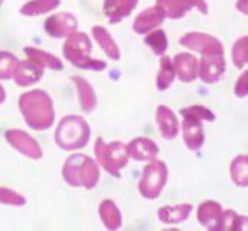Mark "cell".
<instances>
[{"instance_id": "15", "label": "cell", "mask_w": 248, "mask_h": 231, "mask_svg": "<svg viewBox=\"0 0 248 231\" xmlns=\"http://www.w3.org/2000/svg\"><path fill=\"white\" fill-rule=\"evenodd\" d=\"M155 116L161 136L165 141H172L180 132V125L175 113L167 105H158Z\"/></svg>"}, {"instance_id": "29", "label": "cell", "mask_w": 248, "mask_h": 231, "mask_svg": "<svg viewBox=\"0 0 248 231\" xmlns=\"http://www.w3.org/2000/svg\"><path fill=\"white\" fill-rule=\"evenodd\" d=\"M145 43L152 49L156 56H164L168 49V38L164 30H154L145 37Z\"/></svg>"}, {"instance_id": "20", "label": "cell", "mask_w": 248, "mask_h": 231, "mask_svg": "<svg viewBox=\"0 0 248 231\" xmlns=\"http://www.w3.org/2000/svg\"><path fill=\"white\" fill-rule=\"evenodd\" d=\"M193 211L191 203H178V205H167L158 209V218L161 222L168 225H177L188 219Z\"/></svg>"}, {"instance_id": "10", "label": "cell", "mask_w": 248, "mask_h": 231, "mask_svg": "<svg viewBox=\"0 0 248 231\" xmlns=\"http://www.w3.org/2000/svg\"><path fill=\"white\" fill-rule=\"evenodd\" d=\"M156 5L162 8L165 18L170 19H181L193 8H196L203 15H207L209 12L206 0H156Z\"/></svg>"}, {"instance_id": "9", "label": "cell", "mask_w": 248, "mask_h": 231, "mask_svg": "<svg viewBox=\"0 0 248 231\" xmlns=\"http://www.w3.org/2000/svg\"><path fill=\"white\" fill-rule=\"evenodd\" d=\"M5 138L8 144L15 148L19 154L31 158V160H41L43 158V149L40 144L27 132L19 129H9L5 133Z\"/></svg>"}, {"instance_id": "35", "label": "cell", "mask_w": 248, "mask_h": 231, "mask_svg": "<svg viewBox=\"0 0 248 231\" xmlns=\"http://www.w3.org/2000/svg\"><path fill=\"white\" fill-rule=\"evenodd\" d=\"M236 9H238L242 15H247V14H248V0H238Z\"/></svg>"}, {"instance_id": "8", "label": "cell", "mask_w": 248, "mask_h": 231, "mask_svg": "<svg viewBox=\"0 0 248 231\" xmlns=\"http://www.w3.org/2000/svg\"><path fill=\"white\" fill-rule=\"evenodd\" d=\"M180 114L183 116V138L184 144L190 151H199L204 144V129H203V120L199 119L197 116L180 110Z\"/></svg>"}, {"instance_id": "12", "label": "cell", "mask_w": 248, "mask_h": 231, "mask_svg": "<svg viewBox=\"0 0 248 231\" xmlns=\"http://www.w3.org/2000/svg\"><path fill=\"white\" fill-rule=\"evenodd\" d=\"M78 28V19L69 12L53 14L44 22V30L51 38H64L75 33Z\"/></svg>"}, {"instance_id": "34", "label": "cell", "mask_w": 248, "mask_h": 231, "mask_svg": "<svg viewBox=\"0 0 248 231\" xmlns=\"http://www.w3.org/2000/svg\"><path fill=\"white\" fill-rule=\"evenodd\" d=\"M247 82H248V72L245 70V72L241 73V76L238 78V81H236V83L233 86V92H235V95L238 98H245L247 97V92H248Z\"/></svg>"}, {"instance_id": "16", "label": "cell", "mask_w": 248, "mask_h": 231, "mask_svg": "<svg viewBox=\"0 0 248 231\" xmlns=\"http://www.w3.org/2000/svg\"><path fill=\"white\" fill-rule=\"evenodd\" d=\"M138 3L139 0H104V14L109 24H118L135 11Z\"/></svg>"}, {"instance_id": "28", "label": "cell", "mask_w": 248, "mask_h": 231, "mask_svg": "<svg viewBox=\"0 0 248 231\" xmlns=\"http://www.w3.org/2000/svg\"><path fill=\"white\" fill-rule=\"evenodd\" d=\"M247 215H238L232 209L222 211L219 231H244L247 230Z\"/></svg>"}, {"instance_id": "27", "label": "cell", "mask_w": 248, "mask_h": 231, "mask_svg": "<svg viewBox=\"0 0 248 231\" xmlns=\"http://www.w3.org/2000/svg\"><path fill=\"white\" fill-rule=\"evenodd\" d=\"M175 79V72L172 66V59L170 56H161L159 59V72L156 76V88L159 91H167Z\"/></svg>"}, {"instance_id": "30", "label": "cell", "mask_w": 248, "mask_h": 231, "mask_svg": "<svg viewBox=\"0 0 248 231\" xmlns=\"http://www.w3.org/2000/svg\"><path fill=\"white\" fill-rule=\"evenodd\" d=\"M232 62L238 69H244L248 62V37L238 38L232 46Z\"/></svg>"}, {"instance_id": "2", "label": "cell", "mask_w": 248, "mask_h": 231, "mask_svg": "<svg viewBox=\"0 0 248 231\" xmlns=\"http://www.w3.org/2000/svg\"><path fill=\"white\" fill-rule=\"evenodd\" d=\"M63 179L72 187L93 189L99 182L98 164L85 154L70 155L63 165Z\"/></svg>"}, {"instance_id": "19", "label": "cell", "mask_w": 248, "mask_h": 231, "mask_svg": "<svg viewBox=\"0 0 248 231\" xmlns=\"http://www.w3.org/2000/svg\"><path fill=\"white\" fill-rule=\"evenodd\" d=\"M129 155L135 161H151L159 154V147L149 138H135L129 145Z\"/></svg>"}, {"instance_id": "24", "label": "cell", "mask_w": 248, "mask_h": 231, "mask_svg": "<svg viewBox=\"0 0 248 231\" xmlns=\"http://www.w3.org/2000/svg\"><path fill=\"white\" fill-rule=\"evenodd\" d=\"M229 174H231V180L238 187L248 186V155L247 154H241L232 160Z\"/></svg>"}, {"instance_id": "23", "label": "cell", "mask_w": 248, "mask_h": 231, "mask_svg": "<svg viewBox=\"0 0 248 231\" xmlns=\"http://www.w3.org/2000/svg\"><path fill=\"white\" fill-rule=\"evenodd\" d=\"M99 218L105 228L108 230H118L123 224V216L118 206L111 199H105L99 203Z\"/></svg>"}, {"instance_id": "4", "label": "cell", "mask_w": 248, "mask_h": 231, "mask_svg": "<svg viewBox=\"0 0 248 231\" xmlns=\"http://www.w3.org/2000/svg\"><path fill=\"white\" fill-rule=\"evenodd\" d=\"M91 51H92V43L85 33L75 31L69 37H66V43L63 46V56L72 65L80 69H88L95 72L104 70L107 67V63L92 59Z\"/></svg>"}, {"instance_id": "11", "label": "cell", "mask_w": 248, "mask_h": 231, "mask_svg": "<svg viewBox=\"0 0 248 231\" xmlns=\"http://www.w3.org/2000/svg\"><path fill=\"white\" fill-rule=\"evenodd\" d=\"M226 69V60L223 54H203L199 62L197 78L204 83L217 82Z\"/></svg>"}, {"instance_id": "6", "label": "cell", "mask_w": 248, "mask_h": 231, "mask_svg": "<svg viewBox=\"0 0 248 231\" xmlns=\"http://www.w3.org/2000/svg\"><path fill=\"white\" fill-rule=\"evenodd\" d=\"M168 180V168L167 164L161 160H151L149 164L143 168L142 179L139 180L138 189L139 193L149 200L158 199L162 193Z\"/></svg>"}, {"instance_id": "25", "label": "cell", "mask_w": 248, "mask_h": 231, "mask_svg": "<svg viewBox=\"0 0 248 231\" xmlns=\"http://www.w3.org/2000/svg\"><path fill=\"white\" fill-rule=\"evenodd\" d=\"M25 54L28 56L30 60L38 63L43 67H48L51 70H63L62 60L59 57L44 51V50H40V49H35V47H27L25 49Z\"/></svg>"}, {"instance_id": "37", "label": "cell", "mask_w": 248, "mask_h": 231, "mask_svg": "<svg viewBox=\"0 0 248 231\" xmlns=\"http://www.w3.org/2000/svg\"><path fill=\"white\" fill-rule=\"evenodd\" d=\"M2 3H3V0H0V6H2Z\"/></svg>"}, {"instance_id": "36", "label": "cell", "mask_w": 248, "mask_h": 231, "mask_svg": "<svg viewBox=\"0 0 248 231\" xmlns=\"http://www.w3.org/2000/svg\"><path fill=\"white\" fill-rule=\"evenodd\" d=\"M5 99H6V91L2 85H0V104L5 102Z\"/></svg>"}, {"instance_id": "21", "label": "cell", "mask_w": 248, "mask_h": 231, "mask_svg": "<svg viewBox=\"0 0 248 231\" xmlns=\"http://www.w3.org/2000/svg\"><path fill=\"white\" fill-rule=\"evenodd\" d=\"M72 81L76 85L78 89V97H79V104L80 108L85 113H91L96 108V95L92 88V85L82 76H73Z\"/></svg>"}, {"instance_id": "32", "label": "cell", "mask_w": 248, "mask_h": 231, "mask_svg": "<svg viewBox=\"0 0 248 231\" xmlns=\"http://www.w3.org/2000/svg\"><path fill=\"white\" fill-rule=\"evenodd\" d=\"M0 203L11 205V206H24L27 203V199L24 195L8 189V187H0Z\"/></svg>"}, {"instance_id": "31", "label": "cell", "mask_w": 248, "mask_h": 231, "mask_svg": "<svg viewBox=\"0 0 248 231\" xmlns=\"http://www.w3.org/2000/svg\"><path fill=\"white\" fill-rule=\"evenodd\" d=\"M19 60L9 51H0V81H8L14 78L15 69Z\"/></svg>"}, {"instance_id": "26", "label": "cell", "mask_w": 248, "mask_h": 231, "mask_svg": "<svg viewBox=\"0 0 248 231\" xmlns=\"http://www.w3.org/2000/svg\"><path fill=\"white\" fill-rule=\"evenodd\" d=\"M62 3V0H30L21 8V14L24 16H40L47 12H53Z\"/></svg>"}, {"instance_id": "33", "label": "cell", "mask_w": 248, "mask_h": 231, "mask_svg": "<svg viewBox=\"0 0 248 231\" xmlns=\"http://www.w3.org/2000/svg\"><path fill=\"white\" fill-rule=\"evenodd\" d=\"M181 110L197 116V117L202 119L203 122H215V114L209 108H206L204 105H191V107L181 108Z\"/></svg>"}, {"instance_id": "22", "label": "cell", "mask_w": 248, "mask_h": 231, "mask_svg": "<svg viewBox=\"0 0 248 231\" xmlns=\"http://www.w3.org/2000/svg\"><path fill=\"white\" fill-rule=\"evenodd\" d=\"M92 35L95 38V41L98 43V46L101 47V50L107 54L108 59L111 60H120L121 54H120V49L117 46V43L114 41V38L111 37V34L99 25L92 27Z\"/></svg>"}, {"instance_id": "14", "label": "cell", "mask_w": 248, "mask_h": 231, "mask_svg": "<svg viewBox=\"0 0 248 231\" xmlns=\"http://www.w3.org/2000/svg\"><path fill=\"white\" fill-rule=\"evenodd\" d=\"M172 66L175 76L184 82L190 83L197 79V70H199V60L188 53H178L172 59Z\"/></svg>"}, {"instance_id": "3", "label": "cell", "mask_w": 248, "mask_h": 231, "mask_svg": "<svg viewBox=\"0 0 248 231\" xmlns=\"http://www.w3.org/2000/svg\"><path fill=\"white\" fill-rule=\"evenodd\" d=\"M89 138L91 129L88 122L76 114L63 117L54 133L57 147L64 151H76L85 148L89 142Z\"/></svg>"}, {"instance_id": "7", "label": "cell", "mask_w": 248, "mask_h": 231, "mask_svg": "<svg viewBox=\"0 0 248 231\" xmlns=\"http://www.w3.org/2000/svg\"><path fill=\"white\" fill-rule=\"evenodd\" d=\"M180 44L193 51L203 54H223L222 43L206 33H187L180 38Z\"/></svg>"}, {"instance_id": "17", "label": "cell", "mask_w": 248, "mask_h": 231, "mask_svg": "<svg viewBox=\"0 0 248 231\" xmlns=\"http://www.w3.org/2000/svg\"><path fill=\"white\" fill-rule=\"evenodd\" d=\"M222 205L215 200H206L197 208V219L200 225L210 231H219V222L222 216Z\"/></svg>"}, {"instance_id": "18", "label": "cell", "mask_w": 248, "mask_h": 231, "mask_svg": "<svg viewBox=\"0 0 248 231\" xmlns=\"http://www.w3.org/2000/svg\"><path fill=\"white\" fill-rule=\"evenodd\" d=\"M43 75H44V67L28 59L25 62L18 63L15 73H14V79H15L16 85H19V86H30V85L38 82L43 78Z\"/></svg>"}, {"instance_id": "13", "label": "cell", "mask_w": 248, "mask_h": 231, "mask_svg": "<svg viewBox=\"0 0 248 231\" xmlns=\"http://www.w3.org/2000/svg\"><path fill=\"white\" fill-rule=\"evenodd\" d=\"M164 21H165V14H164L162 8L155 5V6L145 9L143 12H140L136 16V19L133 22V30H135V33L143 35V34H148V33L156 30Z\"/></svg>"}, {"instance_id": "5", "label": "cell", "mask_w": 248, "mask_h": 231, "mask_svg": "<svg viewBox=\"0 0 248 231\" xmlns=\"http://www.w3.org/2000/svg\"><path fill=\"white\" fill-rule=\"evenodd\" d=\"M95 157L98 164H101V167L108 174L117 179L121 177L120 171L129 164V158H130L129 148L126 144L118 141L107 144L101 138L95 141Z\"/></svg>"}, {"instance_id": "1", "label": "cell", "mask_w": 248, "mask_h": 231, "mask_svg": "<svg viewBox=\"0 0 248 231\" xmlns=\"http://www.w3.org/2000/svg\"><path fill=\"white\" fill-rule=\"evenodd\" d=\"M19 111L25 123L34 131H46L54 123L51 97L43 89H34L19 97Z\"/></svg>"}]
</instances>
